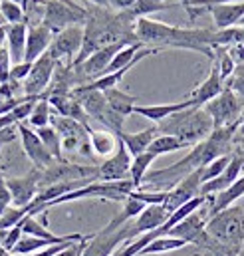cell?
<instances>
[{"label": "cell", "instance_id": "ab89813d", "mask_svg": "<svg viewBox=\"0 0 244 256\" xmlns=\"http://www.w3.org/2000/svg\"><path fill=\"white\" fill-rule=\"evenodd\" d=\"M16 137H18V128L16 126L0 131V151H2V147H6V143H12Z\"/></svg>", "mask_w": 244, "mask_h": 256}, {"label": "cell", "instance_id": "cb8c5ba5", "mask_svg": "<svg viewBox=\"0 0 244 256\" xmlns=\"http://www.w3.org/2000/svg\"><path fill=\"white\" fill-rule=\"evenodd\" d=\"M104 94H106L108 106H110L116 114H120L123 118H127V116L133 114V110H135V106H137V98H135V96H129V94H125V92L118 90V88H112V90H108V92H104Z\"/></svg>", "mask_w": 244, "mask_h": 256}, {"label": "cell", "instance_id": "b9f144b4", "mask_svg": "<svg viewBox=\"0 0 244 256\" xmlns=\"http://www.w3.org/2000/svg\"><path fill=\"white\" fill-rule=\"evenodd\" d=\"M228 54L232 56L234 64L242 66L244 64V42L242 44H236V46H230V48H228Z\"/></svg>", "mask_w": 244, "mask_h": 256}, {"label": "cell", "instance_id": "7a4b0ae2", "mask_svg": "<svg viewBox=\"0 0 244 256\" xmlns=\"http://www.w3.org/2000/svg\"><path fill=\"white\" fill-rule=\"evenodd\" d=\"M194 246L204 256H238L244 246V208L228 206L206 220V228Z\"/></svg>", "mask_w": 244, "mask_h": 256}, {"label": "cell", "instance_id": "3957f363", "mask_svg": "<svg viewBox=\"0 0 244 256\" xmlns=\"http://www.w3.org/2000/svg\"><path fill=\"white\" fill-rule=\"evenodd\" d=\"M157 129L159 135H173L186 147H194L214 131V124L204 108H188L157 124Z\"/></svg>", "mask_w": 244, "mask_h": 256}, {"label": "cell", "instance_id": "f546056e", "mask_svg": "<svg viewBox=\"0 0 244 256\" xmlns=\"http://www.w3.org/2000/svg\"><path fill=\"white\" fill-rule=\"evenodd\" d=\"M38 133V137L42 139V143L46 145V149L52 153V157L56 159V161H64V157H62V137L60 133L56 131V129L52 128V126H48V128H42L36 131Z\"/></svg>", "mask_w": 244, "mask_h": 256}, {"label": "cell", "instance_id": "44dd1931", "mask_svg": "<svg viewBox=\"0 0 244 256\" xmlns=\"http://www.w3.org/2000/svg\"><path fill=\"white\" fill-rule=\"evenodd\" d=\"M118 137L125 143V147L131 153V157H137L141 153H147L151 143L159 137V129H157V126H151V128L137 131V133H125L123 131L122 135H118Z\"/></svg>", "mask_w": 244, "mask_h": 256}, {"label": "cell", "instance_id": "7c38bea8", "mask_svg": "<svg viewBox=\"0 0 244 256\" xmlns=\"http://www.w3.org/2000/svg\"><path fill=\"white\" fill-rule=\"evenodd\" d=\"M202 169V167H200ZM200 169H196L194 173H190L188 177H184L183 181L173 187L171 191H167V198L163 202V206L173 214L177 208H181L188 200L200 196V187H202V177H200Z\"/></svg>", "mask_w": 244, "mask_h": 256}, {"label": "cell", "instance_id": "816d5d0a", "mask_svg": "<svg viewBox=\"0 0 244 256\" xmlns=\"http://www.w3.org/2000/svg\"><path fill=\"white\" fill-rule=\"evenodd\" d=\"M238 256H244V246H242V250H240V254H238Z\"/></svg>", "mask_w": 244, "mask_h": 256}, {"label": "cell", "instance_id": "7402d4cb", "mask_svg": "<svg viewBox=\"0 0 244 256\" xmlns=\"http://www.w3.org/2000/svg\"><path fill=\"white\" fill-rule=\"evenodd\" d=\"M26 38H28V24H8V38L6 48L12 56V64H22L26 56Z\"/></svg>", "mask_w": 244, "mask_h": 256}, {"label": "cell", "instance_id": "603a6c76", "mask_svg": "<svg viewBox=\"0 0 244 256\" xmlns=\"http://www.w3.org/2000/svg\"><path fill=\"white\" fill-rule=\"evenodd\" d=\"M90 143H92V149L102 155V157H112L116 151H118V145H120V137L112 131H90Z\"/></svg>", "mask_w": 244, "mask_h": 256}, {"label": "cell", "instance_id": "ffe728a7", "mask_svg": "<svg viewBox=\"0 0 244 256\" xmlns=\"http://www.w3.org/2000/svg\"><path fill=\"white\" fill-rule=\"evenodd\" d=\"M240 196H244V175L238 181H234L228 189L220 191L218 194H208V208H206L208 210V218L218 214L220 210L232 206L236 202V198H240Z\"/></svg>", "mask_w": 244, "mask_h": 256}, {"label": "cell", "instance_id": "8992f818", "mask_svg": "<svg viewBox=\"0 0 244 256\" xmlns=\"http://www.w3.org/2000/svg\"><path fill=\"white\" fill-rule=\"evenodd\" d=\"M127 242H133V232H131V222H127L125 226L114 230L110 226H104L100 232H96L84 254L82 256H112L118 248H122L123 244Z\"/></svg>", "mask_w": 244, "mask_h": 256}, {"label": "cell", "instance_id": "f1b7e54d", "mask_svg": "<svg viewBox=\"0 0 244 256\" xmlns=\"http://www.w3.org/2000/svg\"><path fill=\"white\" fill-rule=\"evenodd\" d=\"M186 145H184L181 139H177V137H173V135H159L153 143H151V147L147 149L151 155H155V157H159V155H167V153H173V151H181L184 149Z\"/></svg>", "mask_w": 244, "mask_h": 256}, {"label": "cell", "instance_id": "836d02e7", "mask_svg": "<svg viewBox=\"0 0 244 256\" xmlns=\"http://www.w3.org/2000/svg\"><path fill=\"white\" fill-rule=\"evenodd\" d=\"M18 92H24V86H20V82H14V80L2 82L0 84V102H8V100L18 98L16 96Z\"/></svg>", "mask_w": 244, "mask_h": 256}, {"label": "cell", "instance_id": "d6a6232c", "mask_svg": "<svg viewBox=\"0 0 244 256\" xmlns=\"http://www.w3.org/2000/svg\"><path fill=\"white\" fill-rule=\"evenodd\" d=\"M230 159H232V155H224V157L214 159V161H212V163H208L206 167H202V169H200L202 185H204V183H208V181H212V179H216V177H220V175L224 173V169L228 167Z\"/></svg>", "mask_w": 244, "mask_h": 256}, {"label": "cell", "instance_id": "8fae6325", "mask_svg": "<svg viewBox=\"0 0 244 256\" xmlns=\"http://www.w3.org/2000/svg\"><path fill=\"white\" fill-rule=\"evenodd\" d=\"M16 128H18V137H20V141H22V149H24L26 157L34 163V167H38V169H48L50 165L56 163V159H54L52 153L46 149V145L42 143V139L38 137L36 131H32V129L28 128V126H24V124H18Z\"/></svg>", "mask_w": 244, "mask_h": 256}, {"label": "cell", "instance_id": "30bf717a", "mask_svg": "<svg viewBox=\"0 0 244 256\" xmlns=\"http://www.w3.org/2000/svg\"><path fill=\"white\" fill-rule=\"evenodd\" d=\"M131 163H133V157L127 151L125 143L120 139L118 151L100 165L98 181L114 183V181H127V179H131Z\"/></svg>", "mask_w": 244, "mask_h": 256}, {"label": "cell", "instance_id": "f907efd6", "mask_svg": "<svg viewBox=\"0 0 244 256\" xmlns=\"http://www.w3.org/2000/svg\"><path fill=\"white\" fill-rule=\"evenodd\" d=\"M238 26H242V28H244V18L240 20V24H238Z\"/></svg>", "mask_w": 244, "mask_h": 256}, {"label": "cell", "instance_id": "bcb514c9", "mask_svg": "<svg viewBox=\"0 0 244 256\" xmlns=\"http://www.w3.org/2000/svg\"><path fill=\"white\" fill-rule=\"evenodd\" d=\"M238 135H240V139L244 141V120H242V124H240V129H238Z\"/></svg>", "mask_w": 244, "mask_h": 256}, {"label": "cell", "instance_id": "5bb4252c", "mask_svg": "<svg viewBox=\"0 0 244 256\" xmlns=\"http://www.w3.org/2000/svg\"><path fill=\"white\" fill-rule=\"evenodd\" d=\"M224 88H226V82L222 80L218 66L212 62L210 72H208V78L198 88H194L186 100H190L194 108H204L208 102H212L214 98H218L224 92Z\"/></svg>", "mask_w": 244, "mask_h": 256}, {"label": "cell", "instance_id": "484cf974", "mask_svg": "<svg viewBox=\"0 0 244 256\" xmlns=\"http://www.w3.org/2000/svg\"><path fill=\"white\" fill-rule=\"evenodd\" d=\"M186 246V242L175 236H159L155 238L149 246H145L137 256H151V254H163V252H171V250H179Z\"/></svg>", "mask_w": 244, "mask_h": 256}, {"label": "cell", "instance_id": "ba28073f", "mask_svg": "<svg viewBox=\"0 0 244 256\" xmlns=\"http://www.w3.org/2000/svg\"><path fill=\"white\" fill-rule=\"evenodd\" d=\"M82 46H84V28L82 26H70L54 36V42H52L48 54L56 62L68 60L70 64H74V60L82 52Z\"/></svg>", "mask_w": 244, "mask_h": 256}, {"label": "cell", "instance_id": "5b68a950", "mask_svg": "<svg viewBox=\"0 0 244 256\" xmlns=\"http://www.w3.org/2000/svg\"><path fill=\"white\" fill-rule=\"evenodd\" d=\"M204 110L212 118L214 129L234 126V124H242L240 114H242L244 110V98H240L238 94H234L230 88H224V92L218 98H214L212 102H208L204 106Z\"/></svg>", "mask_w": 244, "mask_h": 256}, {"label": "cell", "instance_id": "ac0fdd59", "mask_svg": "<svg viewBox=\"0 0 244 256\" xmlns=\"http://www.w3.org/2000/svg\"><path fill=\"white\" fill-rule=\"evenodd\" d=\"M202 214H208V210H196V212H192V214H188L184 220H181L177 226H173L171 228V232L167 234V236H175V238H181L184 240L186 244H194L198 238H200V234L204 232V228H206V216H202Z\"/></svg>", "mask_w": 244, "mask_h": 256}, {"label": "cell", "instance_id": "d4e9b609", "mask_svg": "<svg viewBox=\"0 0 244 256\" xmlns=\"http://www.w3.org/2000/svg\"><path fill=\"white\" fill-rule=\"evenodd\" d=\"M52 128L60 133L62 139H66V137H90V131H92L86 126H82L80 122L70 120V118H62V116L52 118Z\"/></svg>", "mask_w": 244, "mask_h": 256}, {"label": "cell", "instance_id": "4316f807", "mask_svg": "<svg viewBox=\"0 0 244 256\" xmlns=\"http://www.w3.org/2000/svg\"><path fill=\"white\" fill-rule=\"evenodd\" d=\"M52 118H54V114H52V104H50L48 98H42V100L36 102V106H34V110H32V114H30V118H28V124H30L32 128L42 129V128H48V126L52 124Z\"/></svg>", "mask_w": 244, "mask_h": 256}, {"label": "cell", "instance_id": "e575fe53", "mask_svg": "<svg viewBox=\"0 0 244 256\" xmlns=\"http://www.w3.org/2000/svg\"><path fill=\"white\" fill-rule=\"evenodd\" d=\"M0 157H2V151H0ZM10 204H12V194H10L6 177H4V173H2V165H0V216L8 210Z\"/></svg>", "mask_w": 244, "mask_h": 256}, {"label": "cell", "instance_id": "4dcf8cb0", "mask_svg": "<svg viewBox=\"0 0 244 256\" xmlns=\"http://www.w3.org/2000/svg\"><path fill=\"white\" fill-rule=\"evenodd\" d=\"M175 4H171L169 0H137V4L133 6V16L135 18H147L153 12H161V10H169Z\"/></svg>", "mask_w": 244, "mask_h": 256}, {"label": "cell", "instance_id": "6da1fadb", "mask_svg": "<svg viewBox=\"0 0 244 256\" xmlns=\"http://www.w3.org/2000/svg\"><path fill=\"white\" fill-rule=\"evenodd\" d=\"M236 129H240V124L214 129L204 141L196 143L181 161H177V163H173L171 167H165V169L149 171L145 175L143 183H149L157 191H171L173 187H177L183 181L184 177H188L196 169L206 167L214 159L228 155V149H230V143L234 139Z\"/></svg>", "mask_w": 244, "mask_h": 256}, {"label": "cell", "instance_id": "f6af8a7d", "mask_svg": "<svg viewBox=\"0 0 244 256\" xmlns=\"http://www.w3.org/2000/svg\"><path fill=\"white\" fill-rule=\"evenodd\" d=\"M88 2H92V4H96L100 8H110V0H88Z\"/></svg>", "mask_w": 244, "mask_h": 256}, {"label": "cell", "instance_id": "d590c367", "mask_svg": "<svg viewBox=\"0 0 244 256\" xmlns=\"http://www.w3.org/2000/svg\"><path fill=\"white\" fill-rule=\"evenodd\" d=\"M226 88H230L234 94H238L240 98H244V64L236 66L232 78L226 82Z\"/></svg>", "mask_w": 244, "mask_h": 256}, {"label": "cell", "instance_id": "83f0119b", "mask_svg": "<svg viewBox=\"0 0 244 256\" xmlns=\"http://www.w3.org/2000/svg\"><path fill=\"white\" fill-rule=\"evenodd\" d=\"M155 159H157V157L151 155L149 151H147V153H141V155H137V157H133V163H131V181H133V185H135V191L143 185L145 175L149 173V167H151V163H153Z\"/></svg>", "mask_w": 244, "mask_h": 256}, {"label": "cell", "instance_id": "8d00e7d4", "mask_svg": "<svg viewBox=\"0 0 244 256\" xmlns=\"http://www.w3.org/2000/svg\"><path fill=\"white\" fill-rule=\"evenodd\" d=\"M12 56H10V52H8V48L4 46L2 50H0V80L2 82H6V80H10V70H12Z\"/></svg>", "mask_w": 244, "mask_h": 256}, {"label": "cell", "instance_id": "d6986e66", "mask_svg": "<svg viewBox=\"0 0 244 256\" xmlns=\"http://www.w3.org/2000/svg\"><path fill=\"white\" fill-rule=\"evenodd\" d=\"M188 108H194L190 100H183V102H177V104H159V106H135L133 114L137 116H143L145 120L153 122V124H161L165 120H169L171 116L188 110Z\"/></svg>", "mask_w": 244, "mask_h": 256}, {"label": "cell", "instance_id": "f5cc1de1", "mask_svg": "<svg viewBox=\"0 0 244 256\" xmlns=\"http://www.w3.org/2000/svg\"><path fill=\"white\" fill-rule=\"evenodd\" d=\"M0 4H2V0H0Z\"/></svg>", "mask_w": 244, "mask_h": 256}, {"label": "cell", "instance_id": "f35d334b", "mask_svg": "<svg viewBox=\"0 0 244 256\" xmlns=\"http://www.w3.org/2000/svg\"><path fill=\"white\" fill-rule=\"evenodd\" d=\"M244 0H188L184 8H208V6H218V4H234Z\"/></svg>", "mask_w": 244, "mask_h": 256}, {"label": "cell", "instance_id": "e0dca14e", "mask_svg": "<svg viewBox=\"0 0 244 256\" xmlns=\"http://www.w3.org/2000/svg\"><path fill=\"white\" fill-rule=\"evenodd\" d=\"M171 212L163 206V204H147L145 210L135 218L131 220V232H133V238L145 234V232H151V230H157L161 228L167 220H169Z\"/></svg>", "mask_w": 244, "mask_h": 256}, {"label": "cell", "instance_id": "4fadbf2b", "mask_svg": "<svg viewBox=\"0 0 244 256\" xmlns=\"http://www.w3.org/2000/svg\"><path fill=\"white\" fill-rule=\"evenodd\" d=\"M190 18H194L200 12H210L216 30H228L240 24L244 18V2H234V4H218V6H208V8H186Z\"/></svg>", "mask_w": 244, "mask_h": 256}, {"label": "cell", "instance_id": "2e32d148", "mask_svg": "<svg viewBox=\"0 0 244 256\" xmlns=\"http://www.w3.org/2000/svg\"><path fill=\"white\" fill-rule=\"evenodd\" d=\"M244 169V149H238L236 153H232V159L228 163V167L224 169V173L208 183H204L200 187V194L202 196H208V194H218L220 191L228 189L234 181L240 179V171Z\"/></svg>", "mask_w": 244, "mask_h": 256}, {"label": "cell", "instance_id": "7bdbcfd3", "mask_svg": "<svg viewBox=\"0 0 244 256\" xmlns=\"http://www.w3.org/2000/svg\"><path fill=\"white\" fill-rule=\"evenodd\" d=\"M72 242H66V244H54V246H48V248H42V250H38V252H34L32 256H54L58 254L60 250H64L66 246H70Z\"/></svg>", "mask_w": 244, "mask_h": 256}, {"label": "cell", "instance_id": "1f68e13d", "mask_svg": "<svg viewBox=\"0 0 244 256\" xmlns=\"http://www.w3.org/2000/svg\"><path fill=\"white\" fill-rule=\"evenodd\" d=\"M0 16L6 24H20V22H26L24 18V8L18 4V2H12V0H2L0 4Z\"/></svg>", "mask_w": 244, "mask_h": 256}, {"label": "cell", "instance_id": "db71d44e", "mask_svg": "<svg viewBox=\"0 0 244 256\" xmlns=\"http://www.w3.org/2000/svg\"><path fill=\"white\" fill-rule=\"evenodd\" d=\"M0 84H2V80H0Z\"/></svg>", "mask_w": 244, "mask_h": 256}, {"label": "cell", "instance_id": "ee69618b", "mask_svg": "<svg viewBox=\"0 0 244 256\" xmlns=\"http://www.w3.org/2000/svg\"><path fill=\"white\" fill-rule=\"evenodd\" d=\"M6 38H8V24H2V26H0V50L4 48Z\"/></svg>", "mask_w": 244, "mask_h": 256}, {"label": "cell", "instance_id": "9c48e42d", "mask_svg": "<svg viewBox=\"0 0 244 256\" xmlns=\"http://www.w3.org/2000/svg\"><path fill=\"white\" fill-rule=\"evenodd\" d=\"M40 177H42V169L34 167L24 177H10V179H6L10 194H12V204L16 208L28 206L38 196V192H40Z\"/></svg>", "mask_w": 244, "mask_h": 256}, {"label": "cell", "instance_id": "60d3db41", "mask_svg": "<svg viewBox=\"0 0 244 256\" xmlns=\"http://www.w3.org/2000/svg\"><path fill=\"white\" fill-rule=\"evenodd\" d=\"M135 4H137V0H110V8H114V10H118V12L133 10Z\"/></svg>", "mask_w": 244, "mask_h": 256}, {"label": "cell", "instance_id": "7dc6e473", "mask_svg": "<svg viewBox=\"0 0 244 256\" xmlns=\"http://www.w3.org/2000/svg\"><path fill=\"white\" fill-rule=\"evenodd\" d=\"M112 256H123L122 248H118V250H116V252H114V254H112Z\"/></svg>", "mask_w": 244, "mask_h": 256}, {"label": "cell", "instance_id": "9a60e30c", "mask_svg": "<svg viewBox=\"0 0 244 256\" xmlns=\"http://www.w3.org/2000/svg\"><path fill=\"white\" fill-rule=\"evenodd\" d=\"M54 32L44 26V24H34V26H28V38H26V56H24V62H36L38 58H42L52 42H54Z\"/></svg>", "mask_w": 244, "mask_h": 256}, {"label": "cell", "instance_id": "74e56055", "mask_svg": "<svg viewBox=\"0 0 244 256\" xmlns=\"http://www.w3.org/2000/svg\"><path fill=\"white\" fill-rule=\"evenodd\" d=\"M30 72H32V62L14 64L12 66V70H10V80H14V82H22V80H26V78L30 76Z\"/></svg>", "mask_w": 244, "mask_h": 256}, {"label": "cell", "instance_id": "52a82bcc", "mask_svg": "<svg viewBox=\"0 0 244 256\" xmlns=\"http://www.w3.org/2000/svg\"><path fill=\"white\" fill-rule=\"evenodd\" d=\"M56 68L58 62L46 52L42 58H38L34 64H32V72L30 76L24 80V96L28 98H40L48 92L52 80H54V74H56Z\"/></svg>", "mask_w": 244, "mask_h": 256}, {"label": "cell", "instance_id": "277c9868", "mask_svg": "<svg viewBox=\"0 0 244 256\" xmlns=\"http://www.w3.org/2000/svg\"><path fill=\"white\" fill-rule=\"evenodd\" d=\"M88 16H90V10L74 0H46L42 24L48 26L54 34H58L70 26L86 24Z\"/></svg>", "mask_w": 244, "mask_h": 256}, {"label": "cell", "instance_id": "c3c4849f", "mask_svg": "<svg viewBox=\"0 0 244 256\" xmlns=\"http://www.w3.org/2000/svg\"><path fill=\"white\" fill-rule=\"evenodd\" d=\"M12 2H18V4H20V6H22V4H24V2H26V0H12Z\"/></svg>", "mask_w": 244, "mask_h": 256}, {"label": "cell", "instance_id": "681fc988", "mask_svg": "<svg viewBox=\"0 0 244 256\" xmlns=\"http://www.w3.org/2000/svg\"><path fill=\"white\" fill-rule=\"evenodd\" d=\"M2 24H6V22H4V20H2V16H0V26H2Z\"/></svg>", "mask_w": 244, "mask_h": 256}]
</instances>
